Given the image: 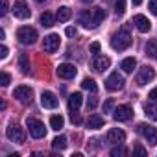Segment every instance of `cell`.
Returning a JSON list of instances; mask_svg holds the SVG:
<instances>
[{
  "label": "cell",
  "mask_w": 157,
  "mask_h": 157,
  "mask_svg": "<svg viewBox=\"0 0 157 157\" xmlns=\"http://www.w3.org/2000/svg\"><path fill=\"white\" fill-rule=\"evenodd\" d=\"M129 44H131V35H129L128 30H118V32L113 35V39H111V46H113V50H118V52L126 50Z\"/></svg>",
  "instance_id": "obj_1"
},
{
  "label": "cell",
  "mask_w": 157,
  "mask_h": 157,
  "mask_svg": "<svg viewBox=\"0 0 157 157\" xmlns=\"http://www.w3.org/2000/svg\"><path fill=\"white\" fill-rule=\"evenodd\" d=\"M82 100H83L82 93H74V94L68 96V111H70L72 122H76V124H80V118H78V111H80V107H82Z\"/></svg>",
  "instance_id": "obj_2"
},
{
  "label": "cell",
  "mask_w": 157,
  "mask_h": 157,
  "mask_svg": "<svg viewBox=\"0 0 157 157\" xmlns=\"http://www.w3.org/2000/svg\"><path fill=\"white\" fill-rule=\"evenodd\" d=\"M17 39H19L21 44H33L37 41V32L30 26H22L17 32Z\"/></svg>",
  "instance_id": "obj_3"
},
{
  "label": "cell",
  "mask_w": 157,
  "mask_h": 157,
  "mask_svg": "<svg viewBox=\"0 0 157 157\" xmlns=\"http://www.w3.org/2000/svg\"><path fill=\"white\" fill-rule=\"evenodd\" d=\"M26 126L30 128V135L33 139L46 137V128H44V124L41 120H37V118H26Z\"/></svg>",
  "instance_id": "obj_4"
},
{
  "label": "cell",
  "mask_w": 157,
  "mask_h": 157,
  "mask_svg": "<svg viewBox=\"0 0 157 157\" xmlns=\"http://www.w3.org/2000/svg\"><path fill=\"white\" fill-rule=\"evenodd\" d=\"M32 96H33V91L28 87V85H19V87H15V91H13V98H17L21 104H24V105H28V104H32Z\"/></svg>",
  "instance_id": "obj_5"
},
{
  "label": "cell",
  "mask_w": 157,
  "mask_h": 157,
  "mask_svg": "<svg viewBox=\"0 0 157 157\" xmlns=\"http://www.w3.org/2000/svg\"><path fill=\"white\" fill-rule=\"evenodd\" d=\"M124 78H122V74H118V72H113L107 80H105V89L107 91H111V93H115V91H120L122 87H124Z\"/></svg>",
  "instance_id": "obj_6"
},
{
  "label": "cell",
  "mask_w": 157,
  "mask_h": 157,
  "mask_svg": "<svg viewBox=\"0 0 157 157\" xmlns=\"http://www.w3.org/2000/svg\"><path fill=\"white\" fill-rule=\"evenodd\" d=\"M139 133L150 142V144H157V128L153 126H148V124H139Z\"/></svg>",
  "instance_id": "obj_7"
},
{
  "label": "cell",
  "mask_w": 157,
  "mask_h": 157,
  "mask_svg": "<svg viewBox=\"0 0 157 157\" xmlns=\"http://www.w3.org/2000/svg\"><path fill=\"white\" fill-rule=\"evenodd\" d=\"M56 72H57L59 78H63V80H72V78L78 74V68H76L72 63H61Z\"/></svg>",
  "instance_id": "obj_8"
},
{
  "label": "cell",
  "mask_w": 157,
  "mask_h": 157,
  "mask_svg": "<svg viewBox=\"0 0 157 157\" xmlns=\"http://www.w3.org/2000/svg\"><path fill=\"white\" fill-rule=\"evenodd\" d=\"M59 44H61V39H59V35H57V33H50V35H46V37H44L43 48H44V52H48V54H54V52L59 48Z\"/></svg>",
  "instance_id": "obj_9"
},
{
  "label": "cell",
  "mask_w": 157,
  "mask_h": 157,
  "mask_svg": "<svg viewBox=\"0 0 157 157\" xmlns=\"http://www.w3.org/2000/svg\"><path fill=\"white\" fill-rule=\"evenodd\" d=\"M133 117V109L129 107V105H118L115 111H113V118L117 120V122H126V120H129Z\"/></svg>",
  "instance_id": "obj_10"
},
{
  "label": "cell",
  "mask_w": 157,
  "mask_h": 157,
  "mask_svg": "<svg viewBox=\"0 0 157 157\" xmlns=\"http://www.w3.org/2000/svg\"><path fill=\"white\" fill-rule=\"evenodd\" d=\"M6 135H8V139H10L11 142H19V144H22L24 139H26L22 128H19V126H15V124H11V126L6 129Z\"/></svg>",
  "instance_id": "obj_11"
},
{
  "label": "cell",
  "mask_w": 157,
  "mask_h": 157,
  "mask_svg": "<svg viewBox=\"0 0 157 157\" xmlns=\"http://www.w3.org/2000/svg\"><path fill=\"white\" fill-rule=\"evenodd\" d=\"M155 78V70H153V67H148V65H144L140 70H139V76H137V83L139 85H146L148 82H151Z\"/></svg>",
  "instance_id": "obj_12"
},
{
  "label": "cell",
  "mask_w": 157,
  "mask_h": 157,
  "mask_svg": "<svg viewBox=\"0 0 157 157\" xmlns=\"http://www.w3.org/2000/svg\"><path fill=\"white\" fill-rule=\"evenodd\" d=\"M41 104H43L44 109H56V107L59 105V100L56 98L54 93H50V91H43V94H41Z\"/></svg>",
  "instance_id": "obj_13"
},
{
  "label": "cell",
  "mask_w": 157,
  "mask_h": 157,
  "mask_svg": "<svg viewBox=\"0 0 157 157\" xmlns=\"http://www.w3.org/2000/svg\"><path fill=\"white\" fill-rule=\"evenodd\" d=\"M11 11H13V15L17 19H22V21L30 17V8L26 6V2H22V0H17L13 4V8H11Z\"/></svg>",
  "instance_id": "obj_14"
},
{
  "label": "cell",
  "mask_w": 157,
  "mask_h": 157,
  "mask_svg": "<svg viewBox=\"0 0 157 157\" xmlns=\"http://www.w3.org/2000/svg\"><path fill=\"white\" fill-rule=\"evenodd\" d=\"M133 24L137 26V30H139L140 33H146V32L151 30V22H150L148 17H144V15H135V17H133Z\"/></svg>",
  "instance_id": "obj_15"
},
{
  "label": "cell",
  "mask_w": 157,
  "mask_h": 157,
  "mask_svg": "<svg viewBox=\"0 0 157 157\" xmlns=\"http://www.w3.org/2000/svg\"><path fill=\"white\" fill-rule=\"evenodd\" d=\"M124 140H126V133L122 129L113 128V129L107 131V142H111V144H122Z\"/></svg>",
  "instance_id": "obj_16"
},
{
  "label": "cell",
  "mask_w": 157,
  "mask_h": 157,
  "mask_svg": "<svg viewBox=\"0 0 157 157\" xmlns=\"http://www.w3.org/2000/svg\"><path fill=\"white\" fill-rule=\"evenodd\" d=\"M109 65H111V59H109L107 56H96L94 61H93V68H94L96 72H104V70H107Z\"/></svg>",
  "instance_id": "obj_17"
},
{
  "label": "cell",
  "mask_w": 157,
  "mask_h": 157,
  "mask_svg": "<svg viewBox=\"0 0 157 157\" xmlns=\"http://www.w3.org/2000/svg\"><path fill=\"white\" fill-rule=\"evenodd\" d=\"M80 24H83V28H96L94 26V21H93V11L83 10L80 13Z\"/></svg>",
  "instance_id": "obj_18"
},
{
  "label": "cell",
  "mask_w": 157,
  "mask_h": 157,
  "mask_svg": "<svg viewBox=\"0 0 157 157\" xmlns=\"http://www.w3.org/2000/svg\"><path fill=\"white\" fill-rule=\"evenodd\" d=\"M104 124H105V120L100 115H91L87 118V128L89 129H100V128H104Z\"/></svg>",
  "instance_id": "obj_19"
},
{
  "label": "cell",
  "mask_w": 157,
  "mask_h": 157,
  "mask_svg": "<svg viewBox=\"0 0 157 157\" xmlns=\"http://www.w3.org/2000/svg\"><path fill=\"white\" fill-rule=\"evenodd\" d=\"M135 67H137V61H135V57H126V59L120 63V68H122L126 74H131V72L135 70Z\"/></svg>",
  "instance_id": "obj_20"
},
{
  "label": "cell",
  "mask_w": 157,
  "mask_h": 157,
  "mask_svg": "<svg viewBox=\"0 0 157 157\" xmlns=\"http://www.w3.org/2000/svg\"><path fill=\"white\" fill-rule=\"evenodd\" d=\"M63 126H65V118L61 115H52L50 117V128L52 129L59 131V129H63Z\"/></svg>",
  "instance_id": "obj_21"
},
{
  "label": "cell",
  "mask_w": 157,
  "mask_h": 157,
  "mask_svg": "<svg viewBox=\"0 0 157 157\" xmlns=\"http://www.w3.org/2000/svg\"><path fill=\"white\" fill-rule=\"evenodd\" d=\"M144 115H146L148 118H151V120L157 122V104H155V102L146 104V105H144Z\"/></svg>",
  "instance_id": "obj_22"
},
{
  "label": "cell",
  "mask_w": 157,
  "mask_h": 157,
  "mask_svg": "<svg viewBox=\"0 0 157 157\" xmlns=\"http://www.w3.org/2000/svg\"><path fill=\"white\" fill-rule=\"evenodd\" d=\"M70 17H72V11H70V8H67V6H61V8L57 10V21H59V22H67Z\"/></svg>",
  "instance_id": "obj_23"
},
{
  "label": "cell",
  "mask_w": 157,
  "mask_h": 157,
  "mask_svg": "<svg viewBox=\"0 0 157 157\" xmlns=\"http://www.w3.org/2000/svg\"><path fill=\"white\" fill-rule=\"evenodd\" d=\"M19 67L22 70V74H30V59L26 54H21L19 56Z\"/></svg>",
  "instance_id": "obj_24"
},
{
  "label": "cell",
  "mask_w": 157,
  "mask_h": 157,
  "mask_svg": "<svg viewBox=\"0 0 157 157\" xmlns=\"http://www.w3.org/2000/svg\"><path fill=\"white\" fill-rule=\"evenodd\" d=\"M146 56L151 59H157V41H148L146 43Z\"/></svg>",
  "instance_id": "obj_25"
},
{
  "label": "cell",
  "mask_w": 157,
  "mask_h": 157,
  "mask_svg": "<svg viewBox=\"0 0 157 157\" xmlns=\"http://www.w3.org/2000/svg\"><path fill=\"white\" fill-rule=\"evenodd\" d=\"M82 87L85 91H89V93H96L98 91V85H96V82L93 80V78H85V80L82 82Z\"/></svg>",
  "instance_id": "obj_26"
},
{
  "label": "cell",
  "mask_w": 157,
  "mask_h": 157,
  "mask_svg": "<svg viewBox=\"0 0 157 157\" xmlns=\"http://www.w3.org/2000/svg\"><path fill=\"white\" fill-rule=\"evenodd\" d=\"M104 19H105V11H104L102 8H94V10H93V21H94V26H98Z\"/></svg>",
  "instance_id": "obj_27"
},
{
  "label": "cell",
  "mask_w": 157,
  "mask_h": 157,
  "mask_svg": "<svg viewBox=\"0 0 157 157\" xmlns=\"http://www.w3.org/2000/svg\"><path fill=\"white\" fill-rule=\"evenodd\" d=\"M41 26H44V28H50V26H54V15L52 13H48V11H44L43 15H41Z\"/></svg>",
  "instance_id": "obj_28"
},
{
  "label": "cell",
  "mask_w": 157,
  "mask_h": 157,
  "mask_svg": "<svg viewBox=\"0 0 157 157\" xmlns=\"http://www.w3.org/2000/svg\"><path fill=\"white\" fill-rule=\"evenodd\" d=\"M52 148L57 150V151L65 150V148H67V139H65V137H56V139L52 140Z\"/></svg>",
  "instance_id": "obj_29"
},
{
  "label": "cell",
  "mask_w": 157,
  "mask_h": 157,
  "mask_svg": "<svg viewBox=\"0 0 157 157\" xmlns=\"http://www.w3.org/2000/svg\"><path fill=\"white\" fill-rule=\"evenodd\" d=\"M124 11H126V0H117L115 2V13L124 15Z\"/></svg>",
  "instance_id": "obj_30"
},
{
  "label": "cell",
  "mask_w": 157,
  "mask_h": 157,
  "mask_svg": "<svg viewBox=\"0 0 157 157\" xmlns=\"http://www.w3.org/2000/svg\"><path fill=\"white\" fill-rule=\"evenodd\" d=\"M113 107H115V100H113V98H107V100L104 102V113H111Z\"/></svg>",
  "instance_id": "obj_31"
},
{
  "label": "cell",
  "mask_w": 157,
  "mask_h": 157,
  "mask_svg": "<svg viewBox=\"0 0 157 157\" xmlns=\"http://www.w3.org/2000/svg\"><path fill=\"white\" fill-rule=\"evenodd\" d=\"M111 155H113V157H118V155H128V150H126V148H122V146H120V148H113V150H111Z\"/></svg>",
  "instance_id": "obj_32"
},
{
  "label": "cell",
  "mask_w": 157,
  "mask_h": 157,
  "mask_svg": "<svg viewBox=\"0 0 157 157\" xmlns=\"http://www.w3.org/2000/svg\"><path fill=\"white\" fill-rule=\"evenodd\" d=\"M11 83V76L8 74V72H2V82H0V85L2 87H8Z\"/></svg>",
  "instance_id": "obj_33"
},
{
  "label": "cell",
  "mask_w": 157,
  "mask_h": 157,
  "mask_svg": "<svg viewBox=\"0 0 157 157\" xmlns=\"http://www.w3.org/2000/svg\"><path fill=\"white\" fill-rule=\"evenodd\" d=\"M133 153H137V155H148L146 148H144V146H140V144H135V148H133Z\"/></svg>",
  "instance_id": "obj_34"
},
{
  "label": "cell",
  "mask_w": 157,
  "mask_h": 157,
  "mask_svg": "<svg viewBox=\"0 0 157 157\" xmlns=\"http://www.w3.org/2000/svg\"><path fill=\"white\" fill-rule=\"evenodd\" d=\"M89 50H91V54H100V43H93L89 46Z\"/></svg>",
  "instance_id": "obj_35"
},
{
  "label": "cell",
  "mask_w": 157,
  "mask_h": 157,
  "mask_svg": "<svg viewBox=\"0 0 157 157\" xmlns=\"http://www.w3.org/2000/svg\"><path fill=\"white\" fill-rule=\"evenodd\" d=\"M150 11L157 17V0H150Z\"/></svg>",
  "instance_id": "obj_36"
},
{
  "label": "cell",
  "mask_w": 157,
  "mask_h": 157,
  "mask_svg": "<svg viewBox=\"0 0 157 157\" xmlns=\"http://www.w3.org/2000/svg\"><path fill=\"white\" fill-rule=\"evenodd\" d=\"M96 105H98V100H96V98H89V100H87V107H89V109H94Z\"/></svg>",
  "instance_id": "obj_37"
},
{
  "label": "cell",
  "mask_w": 157,
  "mask_h": 157,
  "mask_svg": "<svg viewBox=\"0 0 157 157\" xmlns=\"http://www.w3.org/2000/svg\"><path fill=\"white\" fill-rule=\"evenodd\" d=\"M148 98H150L151 102H155V104H157V87L150 91V94H148Z\"/></svg>",
  "instance_id": "obj_38"
},
{
  "label": "cell",
  "mask_w": 157,
  "mask_h": 157,
  "mask_svg": "<svg viewBox=\"0 0 157 157\" xmlns=\"http://www.w3.org/2000/svg\"><path fill=\"white\" fill-rule=\"evenodd\" d=\"M8 57V46L2 44V48H0V59H6Z\"/></svg>",
  "instance_id": "obj_39"
},
{
  "label": "cell",
  "mask_w": 157,
  "mask_h": 157,
  "mask_svg": "<svg viewBox=\"0 0 157 157\" xmlns=\"http://www.w3.org/2000/svg\"><path fill=\"white\" fill-rule=\"evenodd\" d=\"M8 0H2V10H0V15H6L8 13Z\"/></svg>",
  "instance_id": "obj_40"
},
{
  "label": "cell",
  "mask_w": 157,
  "mask_h": 157,
  "mask_svg": "<svg viewBox=\"0 0 157 157\" xmlns=\"http://www.w3.org/2000/svg\"><path fill=\"white\" fill-rule=\"evenodd\" d=\"M65 33H67L68 37H74V35H76V28H72V26H68V28L65 30Z\"/></svg>",
  "instance_id": "obj_41"
},
{
  "label": "cell",
  "mask_w": 157,
  "mask_h": 157,
  "mask_svg": "<svg viewBox=\"0 0 157 157\" xmlns=\"http://www.w3.org/2000/svg\"><path fill=\"white\" fill-rule=\"evenodd\" d=\"M0 39H2V41L6 39V32H4V30H0Z\"/></svg>",
  "instance_id": "obj_42"
},
{
  "label": "cell",
  "mask_w": 157,
  "mask_h": 157,
  "mask_svg": "<svg viewBox=\"0 0 157 157\" xmlns=\"http://www.w3.org/2000/svg\"><path fill=\"white\" fill-rule=\"evenodd\" d=\"M133 4H135V6H140V4H142V0H133Z\"/></svg>",
  "instance_id": "obj_43"
},
{
  "label": "cell",
  "mask_w": 157,
  "mask_h": 157,
  "mask_svg": "<svg viewBox=\"0 0 157 157\" xmlns=\"http://www.w3.org/2000/svg\"><path fill=\"white\" fill-rule=\"evenodd\" d=\"M82 2H85V4H89V2H93V0H82Z\"/></svg>",
  "instance_id": "obj_44"
},
{
  "label": "cell",
  "mask_w": 157,
  "mask_h": 157,
  "mask_svg": "<svg viewBox=\"0 0 157 157\" xmlns=\"http://www.w3.org/2000/svg\"><path fill=\"white\" fill-rule=\"evenodd\" d=\"M35 2H44V0H35Z\"/></svg>",
  "instance_id": "obj_45"
}]
</instances>
